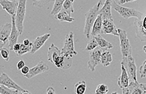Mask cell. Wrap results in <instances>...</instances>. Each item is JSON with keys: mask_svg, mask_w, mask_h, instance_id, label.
<instances>
[{"mask_svg": "<svg viewBox=\"0 0 146 94\" xmlns=\"http://www.w3.org/2000/svg\"><path fill=\"white\" fill-rule=\"evenodd\" d=\"M103 5V4L102 0H99L96 5H95L92 8L90 9L88 12L85 14L86 21L83 32L86 38L88 39L90 37L91 29L98 16L99 14L100 10Z\"/></svg>", "mask_w": 146, "mask_h": 94, "instance_id": "6da1fadb", "label": "cell"}, {"mask_svg": "<svg viewBox=\"0 0 146 94\" xmlns=\"http://www.w3.org/2000/svg\"><path fill=\"white\" fill-rule=\"evenodd\" d=\"M112 8L116 11L123 18L128 19L132 17L141 20L144 16V14L135 9L123 7L113 0L112 2Z\"/></svg>", "mask_w": 146, "mask_h": 94, "instance_id": "7a4b0ae2", "label": "cell"}, {"mask_svg": "<svg viewBox=\"0 0 146 94\" xmlns=\"http://www.w3.org/2000/svg\"><path fill=\"white\" fill-rule=\"evenodd\" d=\"M74 33L70 31L66 35L64 46L61 51L62 54L66 57L72 58L78 55V52L75 51L74 45Z\"/></svg>", "mask_w": 146, "mask_h": 94, "instance_id": "3957f363", "label": "cell"}, {"mask_svg": "<svg viewBox=\"0 0 146 94\" xmlns=\"http://www.w3.org/2000/svg\"><path fill=\"white\" fill-rule=\"evenodd\" d=\"M121 64L123 65L125 68L128 75L129 76V80L136 81V71L137 67L135 64V61L134 58L132 57V55L122 57V60L121 61Z\"/></svg>", "mask_w": 146, "mask_h": 94, "instance_id": "277c9868", "label": "cell"}, {"mask_svg": "<svg viewBox=\"0 0 146 94\" xmlns=\"http://www.w3.org/2000/svg\"><path fill=\"white\" fill-rule=\"evenodd\" d=\"M27 0H19L18 7L16 14V24L21 35L24 31V21L26 14V6Z\"/></svg>", "mask_w": 146, "mask_h": 94, "instance_id": "5b68a950", "label": "cell"}, {"mask_svg": "<svg viewBox=\"0 0 146 94\" xmlns=\"http://www.w3.org/2000/svg\"><path fill=\"white\" fill-rule=\"evenodd\" d=\"M117 31L120 39V46L122 57L132 55V49L126 32L121 29H118Z\"/></svg>", "mask_w": 146, "mask_h": 94, "instance_id": "8992f818", "label": "cell"}, {"mask_svg": "<svg viewBox=\"0 0 146 94\" xmlns=\"http://www.w3.org/2000/svg\"><path fill=\"white\" fill-rule=\"evenodd\" d=\"M0 84L4 85L9 88L18 91L21 94H31V92L29 91L24 89L18 85L5 73L1 74L0 76Z\"/></svg>", "mask_w": 146, "mask_h": 94, "instance_id": "52a82bcc", "label": "cell"}, {"mask_svg": "<svg viewBox=\"0 0 146 94\" xmlns=\"http://www.w3.org/2000/svg\"><path fill=\"white\" fill-rule=\"evenodd\" d=\"M103 51V50L99 47L91 51L90 59L88 62V68L91 71H95L96 67L101 63V57Z\"/></svg>", "mask_w": 146, "mask_h": 94, "instance_id": "ba28073f", "label": "cell"}, {"mask_svg": "<svg viewBox=\"0 0 146 94\" xmlns=\"http://www.w3.org/2000/svg\"><path fill=\"white\" fill-rule=\"evenodd\" d=\"M134 26L136 37L142 42L146 41V15L141 20L136 18Z\"/></svg>", "mask_w": 146, "mask_h": 94, "instance_id": "9c48e42d", "label": "cell"}, {"mask_svg": "<svg viewBox=\"0 0 146 94\" xmlns=\"http://www.w3.org/2000/svg\"><path fill=\"white\" fill-rule=\"evenodd\" d=\"M49 66L42 60L40 61L35 67L30 69L29 72L25 75H23L27 79H31L40 74L49 71Z\"/></svg>", "mask_w": 146, "mask_h": 94, "instance_id": "30bf717a", "label": "cell"}, {"mask_svg": "<svg viewBox=\"0 0 146 94\" xmlns=\"http://www.w3.org/2000/svg\"><path fill=\"white\" fill-rule=\"evenodd\" d=\"M12 29V23L7 22L1 28L0 30V48L3 47L9 42Z\"/></svg>", "mask_w": 146, "mask_h": 94, "instance_id": "8fae6325", "label": "cell"}, {"mask_svg": "<svg viewBox=\"0 0 146 94\" xmlns=\"http://www.w3.org/2000/svg\"><path fill=\"white\" fill-rule=\"evenodd\" d=\"M102 34H112L114 36L119 37L117 29L116 28L113 19L103 20V27Z\"/></svg>", "mask_w": 146, "mask_h": 94, "instance_id": "7c38bea8", "label": "cell"}, {"mask_svg": "<svg viewBox=\"0 0 146 94\" xmlns=\"http://www.w3.org/2000/svg\"><path fill=\"white\" fill-rule=\"evenodd\" d=\"M12 17V32L9 38V50L13 51V48L14 45L17 43L19 36L20 35V33L19 31L16 24V14L11 16Z\"/></svg>", "mask_w": 146, "mask_h": 94, "instance_id": "4fadbf2b", "label": "cell"}, {"mask_svg": "<svg viewBox=\"0 0 146 94\" xmlns=\"http://www.w3.org/2000/svg\"><path fill=\"white\" fill-rule=\"evenodd\" d=\"M123 94H142L145 93L142 89L140 84L136 81H130L128 86L124 89H122Z\"/></svg>", "mask_w": 146, "mask_h": 94, "instance_id": "5bb4252c", "label": "cell"}, {"mask_svg": "<svg viewBox=\"0 0 146 94\" xmlns=\"http://www.w3.org/2000/svg\"><path fill=\"white\" fill-rule=\"evenodd\" d=\"M0 4L11 16L16 14V11L18 7V1H13L12 0H0Z\"/></svg>", "mask_w": 146, "mask_h": 94, "instance_id": "9a60e30c", "label": "cell"}, {"mask_svg": "<svg viewBox=\"0 0 146 94\" xmlns=\"http://www.w3.org/2000/svg\"><path fill=\"white\" fill-rule=\"evenodd\" d=\"M50 36V33H46L41 36H38L32 42V48L31 51V54H33L41 49L46 41L49 39Z\"/></svg>", "mask_w": 146, "mask_h": 94, "instance_id": "2e32d148", "label": "cell"}, {"mask_svg": "<svg viewBox=\"0 0 146 94\" xmlns=\"http://www.w3.org/2000/svg\"><path fill=\"white\" fill-rule=\"evenodd\" d=\"M71 58L70 57H66L62 54L56 59L53 64L60 69H69L72 65Z\"/></svg>", "mask_w": 146, "mask_h": 94, "instance_id": "e0dca14e", "label": "cell"}, {"mask_svg": "<svg viewBox=\"0 0 146 94\" xmlns=\"http://www.w3.org/2000/svg\"><path fill=\"white\" fill-rule=\"evenodd\" d=\"M113 0H106L105 3L100 10L99 14L102 16L103 20L106 19H113L112 16V2Z\"/></svg>", "mask_w": 146, "mask_h": 94, "instance_id": "ac0fdd59", "label": "cell"}, {"mask_svg": "<svg viewBox=\"0 0 146 94\" xmlns=\"http://www.w3.org/2000/svg\"><path fill=\"white\" fill-rule=\"evenodd\" d=\"M62 54L61 51L59 50V49L53 43H51L50 46L48 48V60L53 64L56 59Z\"/></svg>", "mask_w": 146, "mask_h": 94, "instance_id": "d6986e66", "label": "cell"}, {"mask_svg": "<svg viewBox=\"0 0 146 94\" xmlns=\"http://www.w3.org/2000/svg\"><path fill=\"white\" fill-rule=\"evenodd\" d=\"M121 73L117 80V85L122 89L127 88L129 83V79L124 67L121 64Z\"/></svg>", "mask_w": 146, "mask_h": 94, "instance_id": "ffe728a7", "label": "cell"}, {"mask_svg": "<svg viewBox=\"0 0 146 94\" xmlns=\"http://www.w3.org/2000/svg\"><path fill=\"white\" fill-rule=\"evenodd\" d=\"M102 27H103V18L102 15L99 14L93 25L91 35L93 37L100 35L102 34Z\"/></svg>", "mask_w": 146, "mask_h": 94, "instance_id": "44dd1931", "label": "cell"}, {"mask_svg": "<svg viewBox=\"0 0 146 94\" xmlns=\"http://www.w3.org/2000/svg\"><path fill=\"white\" fill-rule=\"evenodd\" d=\"M94 38H95V39L97 41L99 47L102 49L103 51H106L108 50H110L113 48V45L109 41L105 39L103 37H102L100 35L94 37Z\"/></svg>", "mask_w": 146, "mask_h": 94, "instance_id": "7402d4cb", "label": "cell"}, {"mask_svg": "<svg viewBox=\"0 0 146 94\" xmlns=\"http://www.w3.org/2000/svg\"><path fill=\"white\" fill-rule=\"evenodd\" d=\"M54 18L62 22H67L69 23H71L73 21H75V18L72 17L70 16H69L66 12H65L64 11L61 10L58 13H57V14L54 16Z\"/></svg>", "mask_w": 146, "mask_h": 94, "instance_id": "603a6c76", "label": "cell"}, {"mask_svg": "<svg viewBox=\"0 0 146 94\" xmlns=\"http://www.w3.org/2000/svg\"><path fill=\"white\" fill-rule=\"evenodd\" d=\"M112 56L110 51H103L101 57V63L104 67H108L112 62Z\"/></svg>", "mask_w": 146, "mask_h": 94, "instance_id": "cb8c5ba5", "label": "cell"}, {"mask_svg": "<svg viewBox=\"0 0 146 94\" xmlns=\"http://www.w3.org/2000/svg\"><path fill=\"white\" fill-rule=\"evenodd\" d=\"M74 1L75 0H65L63 4L62 10L66 12L70 16L75 12L74 7H73Z\"/></svg>", "mask_w": 146, "mask_h": 94, "instance_id": "d4e9b609", "label": "cell"}, {"mask_svg": "<svg viewBox=\"0 0 146 94\" xmlns=\"http://www.w3.org/2000/svg\"><path fill=\"white\" fill-rule=\"evenodd\" d=\"M87 88V84L84 80H80L75 85V92L76 94H84Z\"/></svg>", "mask_w": 146, "mask_h": 94, "instance_id": "484cf974", "label": "cell"}, {"mask_svg": "<svg viewBox=\"0 0 146 94\" xmlns=\"http://www.w3.org/2000/svg\"><path fill=\"white\" fill-rule=\"evenodd\" d=\"M65 0H54V5L53 7L52 10L50 12V15H56L58 13L62 8L63 4Z\"/></svg>", "mask_w": 146, "mask_h": 94, "instance_id": "4316f807", "label": "cell"}, {"mask_svg": "<svg viewBox=\"0 0 146 94\" xmlns=\"http://www.w3.org/2000/svg\"><path fill=\"white\" fill-rule=\"evenodd\" d=\"M32 48V43L31 42V44L29 46H25L23 43H21V47L20 50L16 53V55L17 57H21L23 56V55L31 53Z\"/></svg>", "mask_w": 146, "mask_h": 94, "instance_id": "83f0119b", "label": "cell"}, {"mask_svg": "<svg viewBox=\"0 0 146 94\" xmlns=\"http://www.w3.org/2000/svg\"><path fill=\"white\" fill-rule=\"evenodd\" d=\"M0 94H21L18 91L9 88L7 86L0 84Z\"/></svg>", "mask_w": 146, "mask_h": 94, "instance_id": "f1b7e54d", "label": "cell"}, {"mask_svg": "<svg viewBox=\"0 0 146 94\" xmlns=\"http://www.w3.org/2000/svg\"><path fill=\"white\" fill-rule=\"evenodd\" d=\"M99 47V44L97 42V41L95 39V38H93L87 45V46L86 49H84V51H91L95 49L96 47Z\"/></svg>", "mask_w": 146, "mask_h": 94, "instance_id": "f546056e", "label": "cell"}, {"mask_svg": "<svg viewBox=\"0 0 146 94\" xmlns=\"http://www.w3.org/2000/svg\"><path fill=\"white\" fill-rule=\"evenodd\" d=\"M54 1V0H33V5L37 8H42L50 2Z\"/></svg>", "mask_w": 146, "mask_h": 94, "instance_id": "4dcf8cb0", "label": "cell"}, {"mask_svg": "<svg viewBox=\"0 0 146 94\" xmlns=\"http://www.w3.org/2000/svg\"><path fill=\"white\" fill-rule=\"evenodd\" d=\"M108 91V87L107 85L104 84H100L98 85L95 90V93L97 94H106Z\"/></svg>", "mask_w": 146, "mask_h": 94, "instance_id": "1f68e13d", "label": "cell"}, {"mask_svg": "<svg viewBox=\"0 0 146 94\" xmlns=\"http://www.w3.org/2000/svg\"><path fill=\"white\" fill-rule=\"evenodd\" d=\"M0 53H1V55L3 59L7 62H8L9 60V50L5 48V47H2L0 50Z\"/></svg>", "mask_w": 146, "mask_h": 94, "instance_id": "d6a6232c", "label": "cell"}, {"mask_svg": "<svg viewBox=\"0 0 146 94\" xmlns=\"http://www.w3.org/2000/svg\"><path fill=\"white\" fill-rule=\"evenodd\" d=\"M139 73L141 78H144L146 76V60H145L143 63L140 66Z\"/></svg>", "mask_w": 146, "mask_h": 94, "instance_id": "836d02e7", "label": "cell"}, {"mask_svg": "<svg viewBox=\"0 0 146 94\" xmlns=\"http://www.w3.org/2000/svg\"><path fill=\"white\" fill-rule=\"evenodd\" d=\"M25 66V62L23 60H20L17 63V68L18 70H21Z\"/></svg>", "mask_w": 146, "mask_h": 94, "instance_id": "e575fe53", "label": "cell"}, {"mask_svg": "<svg viewBox=\"0 0 146 94\" xmlns=\"http://www.w3.org/2000/svg\"><path fill=\"white\" fill-rule=\"evenodd\" d=\"M29 68L28 67V66H25L21 70V74L23 75H27L29 72Z\"/></svg>", "mask_w": 146, "mask_h": 94, "instance_id": "d590c367", "label": "cell"}, {"mask_svg": "<svg viewBox=\"0 0 146 94\" xmlns=\"http://www.w3.org/2000/svg\"><path fill=\"white\" fill-rule=\"evenodd\" d=\"M20 47H21V43H16L14 46H13V51L16 53L17 52H18L20 49Z\"/></svg>", "mask_w": 146, "mask_h": 94, "instance_id": "8d00e7d4", "label": "cell"}, {"mask_svg": "<svg viewBox=\"0 0 146 94\" xmlns=\"http://www.w3.org/2000/svg\"><path fill=\"white\" fill-rule=\"evenodd\" d=\"M46 93L47 94H54L56 92L54 89L52 87H48L46 89Z\"/></svg>", "mask_w": 146, "mask_h": 94, "instance_id": "74e56055", "label": "cell"}, {"mask_svg": "<svg viewBox=\"0 0 146 94\" xmlns=\"http://www.w3.org/2000/svg\"><path fill=\"white\" fill-rule=\"evenodd\" d=\"M31 42L28 39H25L23 42V43L25 45V46H29L30 44H31Z\"/></svg>", "mask_w": 146, "mask_h": 94, "instance_id": "f35d334b", "label": "cell"}, {"mask_svg": "<svg viewBox=\"0 0 146 94\" xmlns=\"http://www.w3.org/2000/svg\"><path fill=\"white\" fill-rule=\"evenodd\" d=\"M140 85L142 89L144 91V93H146V84H140Z\"/></svg>", "mask_w": 146, "mask_h": 94, "instance_id": "ab89813d", "label": "cell"}, {"mask_svg": "<svg viewBox=\"0 0 146 94\" xmlns=\"http://www.w3.org/2000/svg\"><path fill=\"white\" fill-rule=\"evenodd\" d=\"M137 1V0H124V3L133 2V1Z\"/></svg>", "mask_w": 146, "mask_h": 94, "instance_id": "60d3db41", "label": "cell"}, {"mask_svg": "<svg viewBox=\"0 0 146 94\" xmlns=\"http://www.w3.org/2000/svg\"><path fill=\"white\" fill-rule=\"evenodd\" d=\"M143 50L144 51V52L146 54V45L145 46H144L143 48Z\"/></svg>", "mask_w": 146, "mask_h": 94, "instance_id": "b9f144b4", "label": "cell"}, {"mask_svg": "<svg viewBox=\"0 0 146 94\" xmlns=\"http://www.w3.org/2000/svg\"><path fill=\"white\" fill-rule=\"evenodd\" d=\"M12 1H17V0H12Z\"/></svg>", "mask_w": 146, "mask_h": 94, "instance_id": "7bdbcfd3", "label": "cell"}]
</instances>
